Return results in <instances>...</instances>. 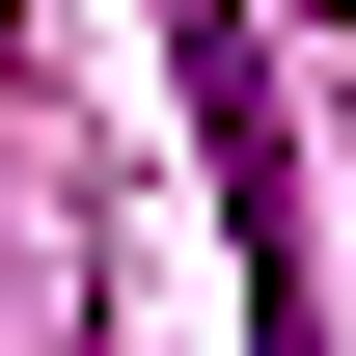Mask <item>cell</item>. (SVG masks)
Segmentation results:
<instances>
[]
</instances>
